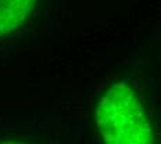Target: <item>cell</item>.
<instances>
[{
  "mask_svg": "<svg viewBox=\"0 0 161 144\" xmlns=\"http://www.w3.org/2000/svg\"><path fill=\"white\" fill-rule=\"evenodd\" d=\"M0 144H22V143H18V141H2Z\"/></svg>",
  "mask_w": 161,
  "mask_h": 144,
  "instance_id": "cell-3",
  "label": "cell"
},
{
  "mask_svg": "<svg viewBox=\"0 0 161 144\" xmlns=\"http://www.w3.org/2000/svg\"><path fill=\"white\" fill-rule=\"evenodd\" d=\"M36 0H0V36L15 31L32 11Z\"/></svg>",
  "mask_w": 161,
  "mask_h": 144,
  "instance_id": "cell-2",
  "label": "cell"
},
{
  "mask_svg": "<svg viewBox=\"0 0 161 144\" xmlns=\"http://www.w3.org/2000/svg\"><path fill=\"white\" fill-rule=\"evenodd\" d=\"M104 144H153V130L135 90L125 82L113 85L97 108Z\"/></svg>",
  "mask_w": 161,
  "mask_h": 144,
  "instance_id": "cell-1",
  "label": "cell"
}]
</instances>
